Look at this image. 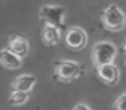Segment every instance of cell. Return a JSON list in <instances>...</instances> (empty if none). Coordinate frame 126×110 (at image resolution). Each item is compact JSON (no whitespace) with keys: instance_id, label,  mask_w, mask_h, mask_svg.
I'll list each match as a JSON object with an SVG mask.
<instances>
[{"instance_id":"7a4b0ae2","label":"cell","mask_w":126,"mask_h":110,"mask_svg":"<svg viewBox=\"0 0 126 110\" xmlns=\"http://www.w3.org/2000/svg\"><path fill=\"white\" fill-rule=\"evenodd\" d=\"M117 53H118L117 47L112 42L101 41V42L94 43V46L92 49L93 66L97 67V66H102V64H108V63H113L117 56Z\"/></svg>"},{"instance_id":"4fadbf2b","label":"cell","mask_w":126,"mask_h":110,"mask_svg":"<svg viewBox=\"0 0 126 110\" xmlns=\"http://www.w3.org/2000/svg\"><path fill=\"white\" fill-rule=\"evenodd\" d=\"M72 110H92V109H91L89 106H87L85 104H78V105L74 106Z\"/></svg>"},{"instance_id":"277c9868","label":"cell","mask_w":126,"mask_h":110,"mask_svg":"<svg viewBox=\"0 0 126 110\" xmlns=\"http://www.w3.org/2000/svg\"><path fill=\"white\" fill-rule=\"evenodd\" d=\"M55 75L62 81H71L78 79L83 73V66L74 60H58L54 62Z\"/></svg>"},{"instance_id":"30bf717a","label":"cell","mask_w":126,"mask_h":110,"mask_svg":"<svg viewBox=\"0 0 126 110\" xmlns=\"http://www.w3.org/2000/svg\"><path fill=\"white\" fill-rule=\"evenodd\" d=\"M61 37H62L61 29H58L57 26H53V25H45L42 30V41L46 46L53 47L58 45L61 42Z\"/></svg>"},{"instance_id":"3957f363","label":"cell","mask_w":126,"mask_h":110,"mask_svg":"<svg viewBox=\"0 0 126 110\" xmlns=\"http://www.w3.org/2000/svg\"><path fill=\"white\" fill-rule=\"evenodd\" d=\"M102 24L110 31H120L125 26V13L117 4H110L101 14Z\"/></svg>"},{"instance_id":"7c38bea8","label":"cell","mask_w":126,"mask_h":110,"mask_svg":"<svg viewBox=\"0 0 126 110\" xmlns=\"http://www.w3.org/2000/svg\"><path fill=\"white\" fill-rule=\"evenodd\" d=\"M113 110H126V93H122L117 97L113 104Z\"/></svg>"},{"instance_id":"9c48e42d","label":"cell","mask_w":126,"mask_h":110,"mask_svg":"<svg viewBox=\"0 0 126 110\" xmlns=\"http://www.w3.org/2000/svg\"><path fill=\"white\" fill-rule=\"evenodd\" d=\"M35 82H37V79L33 75L29 73H24L20 75L13 80L12 82V89L13 90H22V92H29L34 88Z\"/></svg>"},{"instance_id":"6da1fadb","label":"cell","mask_w":126,"mask_h":110,"mask_svg":"<svg viewBox=\"0 0 126 110\" xmlns=\"http://www.w3.org/2000/svg\"><path fill=\"white\" fill-rule=\"evenodd\" d=\"M67 11L62 5H54L47 4L39 9V18L45 25H53L58 29H64V20H66Z\"/></svg>"},{"instance_id":"ba28073f","label":"cell","mask_w":126,"mask_h":110,"mask_svg":"<svg viewBox=\"0 0 126 110\" xmlns=\"http://www.w3.org/2000/svg\"><path fill=\"white\" fill-rule=\"evenodd\" d=\"M0 64L7 69H17L22 66V58L17 56L8 49L0 50Z\"/></svg>"},{"instance_id":"5b68a950","label":"cell","mask_w":126,"mask_h":110,"mask_svg":"<svg viewBox=\"0 0 126 110\" xmlns=\"http://www.w3.org/2000/svg\"><path fill=\"white\" fill-rule=\"evenodd\" d=\"M88 42V37L84 29L79 26L70 28L66 31V45L71 50H81Z\"/></svg>"},{"instance_id":"8fae6325","label":"cell","mask_w":126,"mask_h":110,"mask_svg":"<svg viewBox=\"0 0 126 110\" xmlns=\"http://www.w3.org/2000/svg\"><path fill=\"white\" fill-rule=\"evenodd\" d=\"M29 100V92H22V90H12V93L8 97V104L12 106H21L26 104Z\"/></svg>"},{"instance_id":"52a82bcc","label":"cell","mask_w":126,"mask_h":110,"mask_svg":"<svg viewBox=\"0 0 126 110\" xmlns=\"http://www.w3.org/2000/svg\"><path fill=\"white\" fill-rule=\"evenodd\" d=\"M7 49L20 58H25L28 55V53H29V42H28V39L25 37L13 35V37H11L9 41H8Z\"/></svg>"},{"instance_id":"8992f818","label":"cell","mask_w":126,"mask_h":110,"mask_svg":"<svg viewBox=\"0 0 126 110\" xmlns=\"http://www.w3.org/2000/svg\"><path fill=\"white\" fill-rule=\"evenodd\" d=\"M96 73L97 77L100 79L102 82L108 85H114L120 80V69L117 68L116 64L113 63H108V64H102L96 67Z\"/></svg>"}]
</instances>
